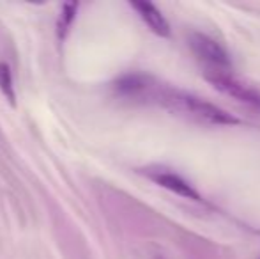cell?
<instances>
[{
  "label": "cell",
  "instance_id": "1",
  "mask_svg": "<svg viewBox=\"0 0 260 259\" xmlns=\"http://www.w3.org/2000/svg\"><path fill=\"white\" fill-rule=\"evenodd\" d=\"M147 105H159L174 114L184 116L197 123L216 126H230L239 125V119L230 116L226 110L216 107L211 101H206L195 94L179 91L167 83H161L154 78L147 94Z\"/></svg>",
  "mask_w": 260,
  "mask_h": 259
},
{
  "label": "cell",
  "instance_id": "2",
  "mask_svg": "<svg viewBox=\"0 0 260 259\" xmlns=\"http://www.w3.org/2000/svg\"><path fill=\"white\" fill-rule=\"evenodd\" d=\"M206 80L214 89L226 96L234 98L239 103H244L251 108L260 110V91L253 85L243 82L237 76H234L230 71H206Z\"/></svg>",
  "mask_w": 260,
  "mask_h": 259
},
{
  "label": "cell",
  "instance_id": "3",
  "mask_svg": "<svg viewBox=\"0 0 260 259\" xmlns=\"http://www.w3.org/2000/svg\"><path fill=\"white\" fill-rule=\"evenodd\" d=\"M188 45L193 55L206 66V71H230L232 68L229 52L207 34L191 32L188 38Z\"/></svg>",
  "mask_w": 260,
  "mask_h": 259
},
{
  "label": "cell",
  "instance_id": "4",
  "mask_svg": "<svg viewBox=\"0 0 260 259\" xmlns=\"http://www.w3.org/2000/svg\"><path fill=\"white\" fill-rule=\"evenodd\" d=\"M147 174L149 180H152L156 185L167 188V190L174 192L175 195L184 197V199L195 200V203H204V197L188 183L182 176L175 174L170 169H163V167H156V169H145L144 170Z\"/></svg>",
  "mask_w": 260,
  "mask_h": 259
},
{
  "label": "cell",
  "instance_id": "5",
  "mask_svg": "<svg viewBox=\"0 0 260 259\" xmlns=\"http://www.w3.org/2000/svg\"><path fill=\"white\" fill-rule=\"evenodd\" d=\"M131 7L138 13V16L147 23L154 34L161 36V38H168L170 36V25H168L167 18L161 14L154 4L151 2H131Z\"/></svg>",
  "mask_w": 260,
  "mask_h": 259
},
{
  "label": "cell",
  "instance_id": "6",
  "mask_svg": "<svg viewBox=\"0 0 260 259\" xmlns=\"http://www.w3.org/2000/svg\"><path fill=\"white\" fill-rule=\"evenodd\" d=\"M0 91H2L4 96L7 98V101L14 105L16 93H14L13 73H11V68L6 63H0Z\"/></svg>",
  "mask_w": 260,
  "mask_h": 259
},
{
  "label": "cell",
  "instance_id": "7",
  "mask_svg": "<svg viewBox=\"0 0 260 259\" xmlns=\"http://www.w3.org/2000/svg\"><path fill=\"white\" fill-rule=\"evenodd\" d=\"M76 7H78V4H66L62 7L60 20H58V34H60V38H64L66 32L71 27V21L75 20V14H76Z\"/></svg>",
  "mask_w": 260,
  "mask_h": 259
}]
</instances>
